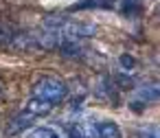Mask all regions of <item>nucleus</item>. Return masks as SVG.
Returning a JSON list of instances; mask_svg holds the SVG:
<instances>
[{"label":"nucleus","mask_w":160,"mask_h":138,"mask_svg":"<svg viewBox=\"0 0 160 138\" xmlns=\"http://www.w3.org/2000/svg\"><path fill=\"white\" fill-rule=\"evenodd\" d=\"M0 94H2V86H0Z\"/></svg>","instance_id":"f8f14e48"},{"label":"nucleus","mask_w":160,"mask_h":138,"mask_svg":"<svg viewBox=\"0 0 160 138\" xmlns=\"http://www.w3.org/2000/svg\"><path fill=\"white\" fill-rule=\"evenodd\" d=\"M121 9L127 16H134L142 9V0H121Z\"/></svg>","instance_id":"6e6552de"},{"label":"nucleus","mask_w":160,"mask_h":138,"mask_svg":"<svg viewBox=\"0 0 160 138\" xmlns=\"http://www.w3.org/2000/svg\"><path fill=\"white\" fill-rule=\"evenodd\" d=\"M51 110H53V103H51V101L40 99V96H31V99L24 103V110H22V112L31 114L33 118H40V116H46Z\"/></svg>","instance_id":"20e7f679"},{"label":"nucleus","mask_w":160,"mask_h":138,"mask_svg":"<svg viewBox=\"0 0 160 138\" xmlns=\"http://www.w3.org/2000/svg\"><path fill=\"white\" fill-rule=\"evenodd\" d=\"M31 138H62V136L53 127H35L31 131Z\"/></svg>","instance_id":"1a4fd4ad"},{"label":"nucleus","mask_w":160,"mask_h":138,"mask_svg":"<svg viewBox=\"0 0 160 138\" xmlns=\"http://www.w3.org/2000/svg\"><path fill=\"white\" fill-rule=\"evenodd\" d=\"M158 101V86H145V88H138L136 96L129 101V107L134 112H142L149 103H156Z\"/></svg>","instance_id":"7ed1b4c3"},{"label":"nucleus","mask_w":160,"mask_h":138,"mask_svg":"<svg viewBox=\"0 0 160 138\" xmlns=\"http://www.w3.org/2000/svg\"><path fill=\"white\" fill-rule=\"evenodd\" d=\"M97 134L99 138H123V131L114 121H101L97 125Z\"/></svg>","instance_id":"39448f33"},{"label":"nucleus","mask_w":160,"mask_h":138,"mask_svg":"<svg viewBox=\"0 0 160 138\" xmlns=\"http://www.w3.org/2000/svg\"><path fill=\"white\" fill-rule=\"evenodd\" d=\"M118 64H121V68H123L125 72H132V70L136 68V59H134L129 53H123V55L118 57Z\"/></svg>","instance_id":"9d476101"},{"label":"nucleus","mask_w":160,"mask_h":138,"mask_svg":"<svg viewBox=\"0 0 160 138\" xmlns=\"http://www.w3.org/2000/svg\"><path fill=\"white\" fill-rule=\"evenodd\" d=\"M138 138H158V134H156V131H142Z\"/></svg>","instance_id":"9b49d317"},{"label":"nucleus","mask_w":160,"mask_h":138,"mask_svg":"<svg viewBox=\"0 0 160 138\" xmlns=\"http://www.w3.org/2000/svg\"><path fill=\"white\" fill-rule=\"evenodd\" d=\"M35 123V118L31 116V114H27V112H22V114H18L13 121H11V127H9V134H16V131H22V129H29L31 125Z\"/></svg>","instance_id":"423d86ee"},{"label":"nucleus","mask_w":160,"mask_h":138,"mask_svg":"<svg viewBox=\"0 0 160 138\" xmlns=\"http://www.w3.org/2000/svg\"><path fill=\"white\" fill-rule=\"evenodd\" d=\"M33 96H40V99H46L51 101L53 105L64 101L68 96V86L62 81V79H55V77H42L35 86H33Z\"/></svg>","instance_id":"f03ea898"},{"label":"nucleus","mask_w":160,"mask_h":138,"mask_svg":"<svg viewBox=\"0 0 160 138\" xmlns=\"http://www.w3.org/2000/svg\"><path fill=\"white\" fill-rule=\"evenodd\" d=\"M44 29L59 33L62 40H77L79 42V40L92 37L94 31H97V24L90 22V20H77V18L59 16V18H48L44 22Z\"/></svg>","instance_id":"f257e3e1"},{"label":"nucleus","mask_w":160,"mask_h":138,"mask_svg":"<svg viewBox=\"0 0 160 138\" xmlns=\"http://www.w3.org/2000/svg\"><path fill=\"white\" fill-rule=\"evenodd\" d=\"M68 138H94L83 125H77V123H72V125H68Z\"/></svg>","instance_id":"0eeeda50"}]
</instances>
